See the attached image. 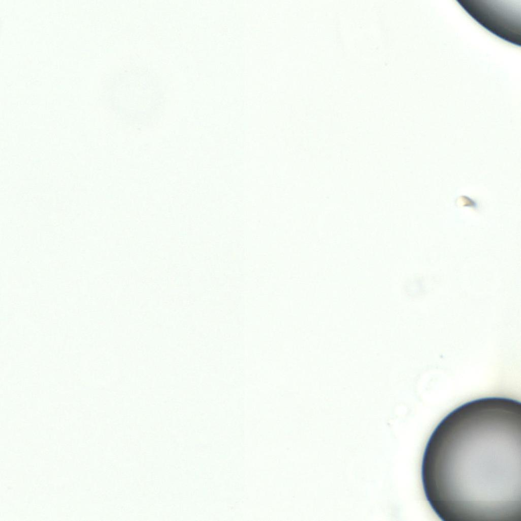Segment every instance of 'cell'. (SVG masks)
Here are the masks:
<instances>
[{
    "mask_svg": "<svg viewBox=\"0 0 521 521\" xmlns=\"http://www.w3.org/2000/svg\"><path fill=\"white\" fill-rule=\"evenodd\" d=\"M421 480L443 521H521V403L475 399L435 428L425 446Z\"/></svg>",
    "mask_w": 521,
    "mask_h": 521,
    "instance_id": "obj_1",
    "label": "cell"
}]
</instances>
